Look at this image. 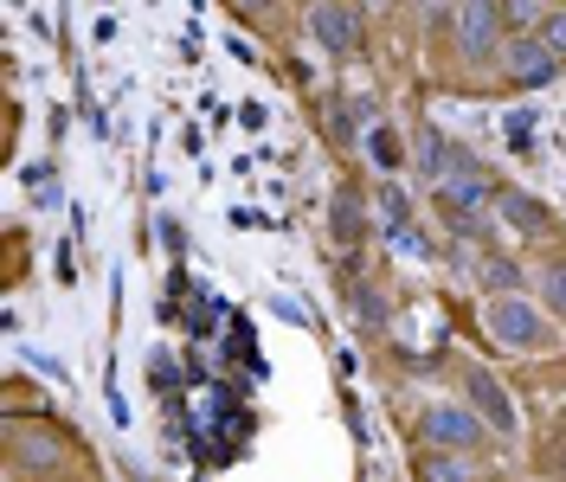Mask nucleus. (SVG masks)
<instances>
[{
	"instance_id": "obj_6",
	"label": "nucleus",
	"mask_w": 566,
	"mask_h": 482,
	"mask_svg": "<svg viewBox=\"0 0 566 482\" xmlns=\"http://www.w3.org/2000/svg\"><path fill=\"white\" fill-rule=\"evenodd\" d=\"M424 438H431V444L470 450V444H483V425L463 412V406H431V412H424Z\"/></svg>"
},
{
	"instance_id": "obj_3",
	"label": "nucleus",
	"mask_w": 566,
	"mask_h": 482,
	"mask_svg": "<svg viewBox=\"0 0 566 482\" xmlns=\"http://www.w3.org/2000/svg\"><path fill=\"white\" fill-rule=\"evenodd\" d=\"M310 33H316L328 52H354V45H360V20H354V7H342V0H316V7H310Z\"/></svg>"
},
{
	"instance_id": "obj_4",
	"label": "nucleus",
	"mask_w": 566,
	"mask_h": 482,
	"mask_svg": "<svg viewBox=\"0 0 566 482\" xmlns=\"http://www.w3.org/2000/svg\"><path fill=\"white\" fill-rule=\"evenodd\" d=\"M438 207H444V219H451L458 232H483V226H476V219H483V187H476L470 174H458V180L444 174V180H438Z\"/></svg>"
},
{
	"instance_id": "obj_14",
	"label": "nucleus",
	"mask_w": 566,
	"mask_h": 482,
	"mask_svg": "<svg viewBox=\"0 0 566 482\" xmlns=\"http://www.w3.org/2000/svg\"><path fill=\"white\" fill-rule=\"evenodd\" d=\"M367 148H374V161H380V168H392V161H399V142H392L387 129H374V136H367Z\"/></svg>"
},
{
	"instance_id": "obj_11",
	"label": "nucleus",
	"mask_w": 566,
	"mask_h": 482,
	"mask_svg": "<svg viewBox=\"0 0 566 482\" xmlns=\"http://www.w3.org/2000/svg\"><path fill=\"white\" fill-rule=\"evenodd\" d=\"M502 27H541V0H495Z\"/></svg>"
},
{
	"instance_id": "obj_16",
	"label": "nucleus",
	"mask_w": 566,
	"mask_h": 482,
	"mask_svg": "<svg viewBox=\"0 0 566 482\" xmlns=\"http://www.w3.org/2000/svg\"><path fill=\"white\" fill-rule=\"evenodd\" d=\"M20 457H27V463H52L59 450H52V438H45V444H39V438H20Z\"/></svg>"
},
{
	"instance_id": "obj_5",
	"label": "nucleus",
	"mask_w": 566,
	"mask_h": 482,
	"mask_svg": "<svg viewBox=\"0 0 566 482\" xmlns=\"http://www.w3.org/2000/svg\"><path fill=\"white\" fill-rule=\"evenodd\" d=\"M463 392H470V406L483 412V425H490V431H502V438L515 431V406H509V392H502L483 367H470V374H463Z\"/></svg>"
},
{
	"instance_id": "obj_9",
	"label": "nucleus",
	"mask_w": 566,
	"mask_h": 482,
	"mask_svg": "<svg viewBox=\"0 0 566 482\" xmlns=\"http://www.w3.org/2000/svg\"><path fill=\"white\" fill-rule=\"evenodd\" d=\"M419 174H424V180H431V187H438V180L451 174V148H444V136H438L431 123H424V129H419Z\"/></svg>"
},
{
	"instance_id": "obj_2",
	"label": "nucleus",
	"mask_w": 566,
	"mask_h": 482,
	"mask_svg": "<svg viewBox=\"0 0 566 482\" xmlns=\"http://www.w3.org/2000/svg\"><path fill=\"white\" fill-rule=\"evenodd\" d=\"M458 45H463V59H490L495 45H502V7L495 0H463Z\"/></svg>"
},
{
	"instance_id": "obj_17",
	"label": "nucleus",
	"mask_w": 566,
	"mask_h": 482,
	"mask_svg": "<svg viewBox=\"0 0 566 482\" xmlns=\"http://www.w3.org/2000/svg\"><path fill=\"white\" fill-rule=\"evenodd\" d=\"M354 310H360V322H367V328H380V296H367V290H360V296H354Z\"/></svg>"
},
{
	"instance_id": "obj_19",
	"label": "nucleus",
	"mask_w": 566,
	"mask_h": 482,
	"mask_svg": "<svg viewBox=\"0 0 566 482\" xmlns=\"http://www.w3.org/2000/svg\"><path fill=\"white\" fill-rule=\"evenodd\" d=\"M310 7H316V0H310Z\"/></svg>"
},
{
	"instance_id": "obj_8",
	"label": "nucleus",
	"mask_w": 566,
	"mask_h": 482,
	"mask_svg": "<svg viewBox=\"0 0 566 482\" xmlns=\"http://www.w3.org/2000/svg\"><path fill=\"white\" fill-rule=\"evenodd\" d=\"M495 212H502L515 232H547V207H541V200H528V193H502V200H495Z\"/></svg>"
},
{
	"instance_id": "obj_12",
	"label": "nucleus",
	"mask_w": 566,
	"mask_h": 482,
	"mask_svg": "<svg viewBox=\"0 0 566 482\" xmlns=\"http://www.w3.org/2000/svg\"><path fill=\"white\" fill-rule=\"evenodd\" d=\"M541 303L554 315H566V264H554V271L541 276Z\"/></svg>"
},
{
	"instance_id": "obj_1",
	"label": "nucleus",
	"mask_w": 566,
	"mask_h": 482,
	"mask_svg": "<svg viewBox=\"0 0 566 482\" xmlns=\"http://www.w3.org/2000/svg\"><path fill=\"white\" fill-rule=\"evenodd\" d=\"M483 322H490V335H495L502 347H522V354L547 342V328H541V310H534V303H522L515 290H509V296H490V315H483Z\"/></svg>"
},
{
	"instance_id": "obj_7",
	"label": "nucleus",
	"mask_w": 566,
	"mask_h": 482,
	"mask_svg": "<svg viewBox=\"0 0 566 482\" xmlns=\"http://www.w3.org/2000/svg\"><path fill=\"white\" fill-rule=\"evenodd\" d=\"M509 71L522 77V84H547L554 71H560V52H547V39H509Z\"/></svg>"
},
{
	"instance_id": "obj_10",
	"label": "nucleus",
	"mask_w": 566,
	"mask_h": 482,
	"mask_svg": "<svg viewBox=\"0 0 566 482\" xmlns=\"http://www.w3.org/2000/svg\"><path fill=\"white\" fill-rule=\"evenodd\" d=\"M328 239H335V244L360 239V207H354L348 193H335V207H328Z\"/></svg>"
},
{
	"instance_id": "obj_13",
	"label": "nucleus",
	"mask_w": 566,
	"mask_h": 482,
	"mask_svg": "<svg viewBox=\"0 0 566 482\" xmlns=\"http://www.w3.org/2000/svg\"><path fill=\"white\" fill-rule=\"evenodd\" d=\"M541 39H547V52L566 59V13H541Z\"/></svg>"
},
{
	"instance_id": "obj_18",
	"label": "nucleus",
	"mask_w": 566,
	"mask_h": 482,
	"mask_svg": "<svg viewBox=\"0 0 566 482\" xmlns=\"http://www.w3.org/2000/svg\"><path fill=\"white\" fill-rule=\"evenodd\" d=\"M239 7H251V13H264V7H271V0H239Z\"/></svg>"
},
{
	"instance_id": "obj_15",
	"label": "nucleus",
	"mask_w": 566,
	"mask_h": 482,
	"mask_svg": "<svg viewBox=\"0 0 566 482\" xmlns=\"http://www.w3.org/2000/svg\"><path fill=\"white\" fill-rule=\"evenodd\" d=\"M483 283L502 296V290H515V283H522V271H515V264H490V271H483Z\"/></svg>"
}]
</instances>
